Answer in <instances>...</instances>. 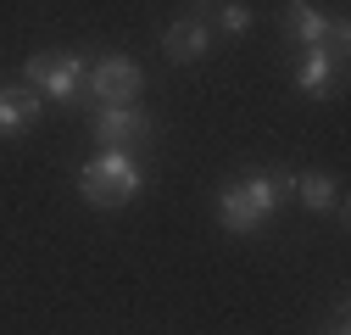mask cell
<instances>
[{
    "label": "cell",
    "instance_id": "1",
    "mask_svg": "<svg viewBox=\"0 0 351 335\" xmlns=\"http://www.w3.org/2000/svg\"><path fill=\"white\" fill-rule=\"evenodd\" d=\"M295 174L290 168H274V174H251V179H234L217 190V224H223L229 235H256L262 224H268L279 213V201L290 196Z\"/></svg>",
    "mask_w": 351,
    "mask_h": 335
},
{
    "label": "cell",
    "instance_id": "2",
    "mask_svg": "<svg viewBox=\"0 0 351 335\" xmlns=\"http://www.w3.org/2000/svg\"><path fill=\"white\" fill-rule=\"evenodd\" d=\"M145 190V174H140V162L134 151H95L90 162L78 168V196L101 207V213H117V207H128Z\"/></svg>",
    "mask_w": 351,
    "mask_h": 335
},
{
    "label": "cell",
    "instance_id": "3",
    "mask_svg": "<svg viewBox=\"0 0 351 335\" xmlns=\"http://www.w3.org/2000/svg\"><path fill=\"white\" fill-rule=\"evenodd\" d=\"M140 90H145V73H140V62H128L123 51L95 56L90 73H84V101H90V106H140Z\"/></svg>",
    "mask_w": 351,
    "mask_h": 335
},
{
    "label": "cell",
    "instance_id": "4",
    "mask_svg": "<svg viewBox=\"0 0 351 335\" xmlns=\"http://www.w3.org/2000/svg\"><path fill=\"white\" fill-rule=\"evenodd\" d=\"M28 84L39 95H51V101H84V73H90V56H78V51H39L28 56Z\"/></svg>",
    "mask_w": 351,
    "mask_h": 335
},
{
    "label": "cell",
    "instance_id": "5",
    "mask_svg": "<svg viewBox=\"0 0 351 335\" xmlns=\"http://www.w3.org/2000/svg\"><path fill=\"white\" fill-rule=\"evenodd\" d=\"M156 123L140 112V106H90V135H95V151H140L151 140Z\"/></svg>",
    "mask_w": 351,
    "mask_h": 335
},
{
    "label": "cell",
    "instance_id": "6",
    "mask_svg": "<svg viewBox=\"0 0 351 335\" xmlns=\"http://www.w3.org/2000/svg\"><path fill=\"white\" fill-rule=\"evenodd\" d=\"M206 51H212V23H206V17L184 12V17H173V23L162 28V56H167L173 67H184V62H201Z\"/></svg>",
    "mask_w": 351,
    "mask_h": 335
},
{
    "label": "cell",
    "instance_id": "7",
    "mask_svg": "<svg viewBox=\"0 0 351 335\" xmlns=\"http://www.w3.org/2000/svg\"><path fill=\"white\" fill-rule=\"evenodd\" d=\"M39 95L34 84H6L0 90V140H23L34 123H39Z\"/></svg>",
    "mask_w": 351,
    "mask_h": 335
},
{
    "label": "cell",
    "instance_id": "8",
    "mask_svg": "<svg viewBox=\"0 0 351 335\" xmlns=\"http://www.w3.org/2000/svg\"><path fill=\"white\" fill-rule=\"evenodd\" d=\"M295 90H301V95H313V101L335 95V90H340V62H335L324 45H313V51L301 56V67H295Z\"/></svg>",
    "mask_w": 351,
    "mask_h": 335
},
{
    "label": "cell",
    "instance_id": "9",
    "mask_svg": "<svg viewBox=\"0 0 351 335\" xmlns=\"http://www.w3.org/2000/svg\"><path fill=\"white\" fill-rule=\"evenodd\" d=\"M290 196H301V207H306V213H335V218H346V201H340V185H335L329 174H295Z\"/></svg>",
    "mask_w": 351,
    "mask_h": 335
},
{
    "label": "cell",
    "instance_id": "10",
    "mask_svg": "<svg viewBox=\"0 0 351 335\" xmlns=\"http://www.w3.org/2000/svg\"><path fill=\"white\" fill-rule=\"evenodd\" d=\"M285 34L295 39V45L313 51V45L329 39V17H324L318 6H306V0H290V6H285Z\"/></svg>",
    "mask_w": 351,
    "mask_h": 335
},
{
    "label": "cell",
    "instance_id": "11",
    "mask_svg": "<svg viewBox=\"0 0 351 335\" xmlns=\"http://www.w3.org/2000/svg\"><path fill=\"white\" fill-rule=\"evenodd\" d=\"M217 34H229V39H240V34H251V6H240V0H223V6H212V17H206Z\"/></svg>",
    "mask_w": 351,
    "mask_h": 335
},
{
    "label": "cell",
    "instance_id": "12",
    "mask_svg": "<svg viewBox=\"0 0 351 335\" xmlns=\"http://www.w3.org/2000/svg\"><path fill=\"white\" fill-rule=\"evenodd\" d=\"M318 335H346V308H340V313H335V324H329V330H318Z\"/></svg>",
    "mask_w": 351,
    "mask_h": 335
},
{
    "label": "cell",
    "instance_id": "13",
    "mask_svg": "<svg viewBox=\"0 0 351 335\" xmlns=\"http://www.w3.org/2000/svg\"><path fill=\"white\" fill-rule=\"evenodd\" d=\"M212 6H217V0H190V12H195V17H206Z\"/></svg>",
    "mask_w": 351,
    "mask_h": 335
}]
</instances>
